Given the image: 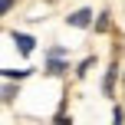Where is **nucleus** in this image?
Here are the masks:
<instances>
[{
  "label": "nucleus",
  "instance_id": "nucleus-1",
  "mask_svg": "<svg viewBox=\"0 0 125 125\" xmlns=\"http://www.w3.org/2000/svg\"><path fill=\"white\" fill-rule=\"evenodd\" d=\"M13 43H20V53H33V36L26 33H13Z\"/></svg>",
  "mask_w": 125,
  "mask_h": 125
},
{
  "label": "nucleus",
  "instance_id": "nucleus-2",
  "mask_svg": "<svg viewBox=\"0 0 125 125\" xmlns=\"http://www.w3.org/2000/svg\"><path fill=\"white\" fill-rule=\"evenodd\" d=\"M89 17H92L89 10H76V13H69V23L73 26H89Z\"/></svg>",
  "mask_w": 125,
  "mask_h": 125
}]
</instances>
